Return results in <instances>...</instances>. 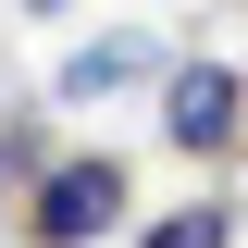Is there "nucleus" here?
<instances>
[{
    "mask_svg": "<svg viewBox=\"0 0 248 248\" xmlns=\"http://www.w3.org/2000/svg\"><path fill=\"white\" fill-rule=\"evenodd\" d=\"M13 112H25V87H13V62H0V124H13Z\"/></svg>",
    "mask_w": 248,
    "mask_h": 248,
    "instance_id": "nucleus-6",
    "label": "nucleus"
},
{
    "mask_svg": "<svg viewBox=\"0 0 248 248\" xmlns=\"http://www.w3.org/2000/svg\"><path fill=\"white\" fill-rule=\"evenodd\" d=\"M62 13H75V0H25V25H62Z\"/></svg>",
    "mask_w": 248,
    "mask_h": 248,
    "instance_id": "nucleus-7",
    "label": "nucleus"
},
{
    "mask_svg": "<svg viewBox=\"0 0 248 248\" xmlns=\"http://www.w3.org/2000/svg\"><path fill=\"white\" fill-rule=\"evenodd\" d=\"M137 174H124V149H50V174L25 186V211H13V236L25 248H99V236H137Z\"/></svg>",
    "mask_w": 248,
    "mask_h": 248,
    "instance_id": "nucleus-1",
    "label": "nucleus"
},
{
    "mask_svg": "<svg viewBox=\"0 0 248 248\" xmlns=\"http://www.w3.org/2000/svg\"><path fill=\"white\" fill-rule=\"evenodd\" d=\"M137 248H236V199H174L137 223Z\"/></svg>",
    "mask_w": 248,
    "mask_h": 248,
    "instance_id": "nucleus-5",
    "label": "nucleus"
},
{
    "mask_svg": "<svg viewBox=\"0 0 248 248\" xmlns=\"http://www.w3.org/2000/svg\"><path fill=\"white\" fill-rule=\"evenodd\" d=\"M37 124H50V99H25V112L0 124V223L25 211V186H37V174H50V137H37Z\"/></svg>",
    "mask_w": 248,
    "mask_h": 248,
    "instance_id": "nucleus-4",
    "label": "nucleus"
},
{
    "mask_svg": "<svg viewBox=\"0 0 248 248\" xmlns=\"http://www.w3.org/2000/svg\"><path fill=\"white\" fill-rule=\"evenodd\" d=\"M161 75H174V50H161L149 25H99V37H75V50L50 62V112H99V99L161 87Z\"/></svg>",
    "mask_w": 248,
    "mask_h": 248,
    "instance_id": "nucleus-3",
    "label": "nucleus"
},
{
    "mask_svg": "<svg viewBox=\"0 0 248 248\" xmlns=\"http://www.w3.org/2000/svg\"><path fill=\"white\" fill-rule=\"evenodd\" d=\"M236 137H248V62L186 50L174 75H161V149H186V161H236Z\"/></svg>",
    "mask_w": 248,
    "mask_h": 248,
    "instance_id": "nucleus-2",
    "label": "nucleus"
}]
</instances>
